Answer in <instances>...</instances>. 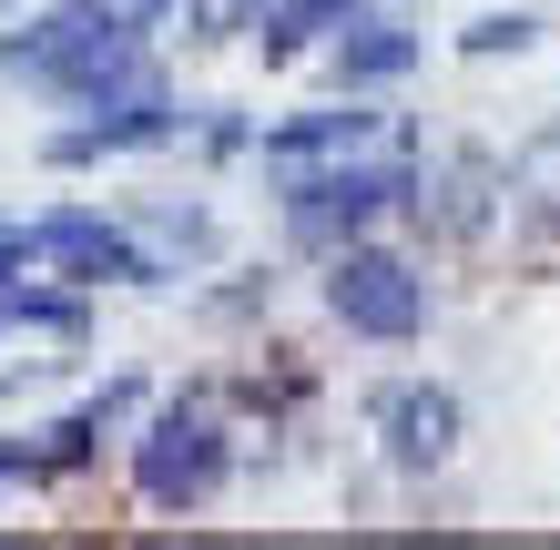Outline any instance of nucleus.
Segmentation results:
<instances>
[{
	"label": "nucleus",
	"instance_id": "obj_12",
	"mask_svg": "<svg viewBox=\"0 0 560 550\" xmlns=\"http://www.w3.org/2000/svg\"><path fill=\"white\" fill-rule=\"evenodd\" d=\"M11 296H21V276H0V337H11Z\"/></svg>",
	"mask_w": 560,
	"mask_h": 550
},
{
	"label": "nucleus",
	"instance_id": "obj_2",
	"mask_svg": "<svg viewBox=\"0 0 560 550\" xmlns=\"http://www.w3.org/2000/svg\"><path fill=\"white\" fill-rule=\"evenodd\" d=\"M224 459H235L224 448V418L205 398H174V408H153V429L133 448V479H143L153 510H205L224 490Z\"/></svg>",
	"mask_w": 560,
	"mask_h": 550
},
{
	"label": "nucleus",
	"instance_id": "obj_4",
	"mask_svg": "<svg viewBox=\"0 0 560 550\" xmlns=\"http://www.w3.org/2000/svg\"><path fill=\"white\" fill-rule=\"evenodd\" d=\"M31 266H51L61 285H153L163 276L133 224H113V214H92V204H61V214L31 224Z\"/></svg>",
	"mask_w": 560,
	"mask_h": 550
},
{
	"label": "nucleus",
	"instance_id": "obj_8",
	"mask_svg": "<svg viewBox=\"0 0 560 550\" xmlns=\"http://www.w3.org/2000/svg\"><path fill=\"white\" fill-rule=\"evenodd\" d=\"M122 224L143 235V255H153V266H163V255H194V266L214 255V214H205V204H133ZM163 276H174V266H163Z\"/></svg>",
	"mask_w": 560,
	"mask_h": 550
},
{
	"label": "nucleus",
	"instance_id": "obj_10",
	"mask_svg": "<svg viewBox=\"0 0 560 550\" xmlns=\"http://www.w3.org/2000/svg\"><path fill=\"white\" fill-rule=\"evenodd\" d=\"M479 214H489V164H448V204H439V224L479 235Z\"/></svg>",
	"mask_w": 560,
	"mask_h": 550
},
{
	"label": "nucleus",
	"instance_id": "obj_5",
	"mask_svg": "<svg viewBox=\"0 0 560 550\" xmlns=\"http://www.w3.org/2000/svg\"><path fill=\"white\" fill-rule=\"evenodd\" d=\"M368 429H377V448L398 469H439L448 448H458V398H448V387H428V377H398V387H377V398H368Z\"/></svg>",
	"mask_w": 560,
	"mask_h": 550
},
{
	"label": "nucleus",
	"instance_id": "obj_13",
	"mask_svg": "<svg viewBox=\"0 0 560 550\" xmlns=\"http://www.w3.org/2000/svg\"><path fill=\"white\" fill-rule=\"evenodd\" d=\"M11 11H21V0H0V21H11Z\"/></svg>",
	"mask_w": 560,
	"mask_h": 550
},
{
	"label": "nucleus",
	"instance_id": "obj_1",
	"mask_svg": "<svg viewBox=\"0 0 560 550\" xmlns=\"http://www.w3.org/2000/svg\"><path fill=\"white\" fill-rule=\"evenodd\" d=\"M276 184H285L295 245H357L387 204H408V194H418L408 153H357V164H316V174H276Z\"/></svg>",
	"mask_w": 560,
	"mask_h": 550
},
{
	"label": "nucleus",
	"instance_id": "obj_11",
	"mask_svg": "<svg viewBox=\"0 0 560 550\" xmlns=\"http://www.w3.org/2000/svg\"><path fill=\"white\" fill-rule=\"evenodd\" d=\"M530 42H540L530 11H489V21H469V51H530Z\"/></svg>",
	"mask_w": 560,
	"mask_h": 550
},
{
	"label": "nucleus",
	"instance_id": "obj_9",
	"mask_svg": "<svg viewBox=\"0 0 560 550\" xmlns=\"http://www.w3.org/2000/svg\"><path fill=\"white\" fill-rule=\"evenodd\" d=\"M510 184H520V204H530V214L560 224V122H540V133L510 153Z\"/></svg>",
	"mask_w": 560,
	"mask_h": 550
},
{
	"label": "nucleus",
	"instance_id": "obj_6",
	"mask_svg": "<svg viewBox=\"0 0 560 550\" xmlns=\"http://www.w3.org/2000/svg\"><path fill=\"white\" fill-rule=\"evenodd\" d=\"M418 31L398 21V0H357V11L337 21V42H326V82L337 92H368V82H398V72H418Z\"/></svg>",
	"mask_w": 560,
	"mask_h": 550
},
{
	"label": "nucleus",
	"instance_id": "obj_14",
	"mask_svg": "<svg viewBox=\"0 0 560 550\" xmlns=\"http://www.w3.org/2000/svg\"><path fill=\"white\" fill-rule=\"evenodd\" d=\"M0 490H11V469H0Z\"/></svg>",
	"mask_w": 560,
	"mask_h": 550
},
{
	"label": "nucleus",
	"instance_id": "obj_7",
	"mask_svg": "<svg viewBox=\"0 0 560 550\" xmlns=\"http://www.w3.org/2000/svg\"><path fill=\"white\" fill-rule=\"evenodd\" d=\"M357 153H398V122L387 113H306L266 133V164L276 174H316V164H357Z\"/></svg>",
	"mask_w": 560,
	"mask_h": 550
},
{
	"label": "nucleus",
	"instance_id": "obj_3",
	"mask_svg": "<svg viewBox=\"0 0 560 550\" xmlns=\"http://www.w3.org/2000/svg\"><path fill=\"white\" fill-rule=\"evenodd\" d=\"M326 316H337L347 337L408 347L428 327V285H418L408 255H387V245H337V266H326Z\"/></svg>",
	"mask_w": 560,
	"mask_h": 550
}]
</instances>
